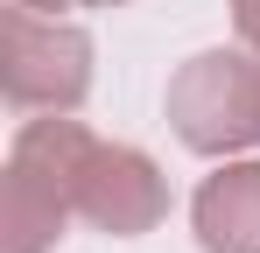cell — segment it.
<instances>
[{
  "label": "cell",
  "instance_id": "6da1fadb",
  "mask_svg": "<svg viewBox=\"0 0 260 253\" xmlns=\"http://www.w3.org/2000/svg\"><path fill=\"white\" fill-rule=\"evenodd\" d=\"M85 134L91 126L71 113L21 120L14 148H7V183H0V253H49L63 239V225L78 218L71 169H78Z\"/></svg>",
  "mask_w": 260,
  "mask_h": 253
},
{
  "label": "cell",
  "instance_id": "7a4b0ae2",
  "mask_svg": "<svg viewBox=\"0 0 260 253\" xmlns=\"http://www.w3.org/2000/svg\"><path fill=\"white\" fill-rule=\"evenodd\" d=\"M169 126L190 155H253L260 148V49H197L169 78Z\"/></svg>",
  "mask_w": 260,
  "mask_h": 253
},
{
  "label": "cell",
  "instance_id": "3957f363",
  "mask_svg": "<svg viewBox=\"0 0 260 253\" xmlns=\"http://www.w3.org/2000/svg\"><path fill=\"white\" fill-rule=\"evenodd\" d=\"M0 91L21 113H78L91 91V36L21 0L0 7Z\"/></svg>",
  "mask_w": 260,
  "mask_h": 253
},
{
  "label": "cell",
  "instance_id": "277c9868",
  "mask_svg": "<svg viewBox=\"0 0 260 253\" xmlns=\"http://www.w3.org/2000/svg\"><path fill=\"white\" fill-rule=\"evenodd\" d=\"M71 204H78V218L99 225V232L141 239V232H155V225L169 218V176L155 169L148 148L85 134L78 169H71Z\"/></svg>",
  "mask_w": 260,
  "mask_h": 253
},
{
  "label": "cell",
  "instance_id": "5b68a950",
  "mask_svg": "<svg viewBox=\"0 0 260 253\" xmlns=\"http://www.w3.org/2000/svg\"><path fill=\"white\" fill-rule=\"evenodd\" d=\"M190 232L204 253H260V155H232L197 183Z\"/></svg>",
  "mask_w": 260,
  "mask_h": 253
},
{
  "label": "cell",
  "instance_id": "8992f818",
  "mask_svg": "<svg viewBox=\"0 0 260 253\" xmlns=\"http://www.w3.org/2000/svg\"><path fill=\"white\" fill-rule=\"evenodd\" d=\"M232 28L246 49H260V0H232Z\"/></svg>",
  "mask_w": 260,
  "mask_h": 253
},
{
  "label": "cell",
  "instance_id": "52a82bcc",
  "mask_svg": "<svg viewBox=\"0 0 260 253\" xmlns=\"http://www.w3.org/2000/svg\"><path fill=\"white\" fill-rule=\"evenodd\" d=\"M36 14H71V7H127V0H21Z\"/></svg>",
  "mask_w": 260,
  "mask_h": 253
}]
</instances>
